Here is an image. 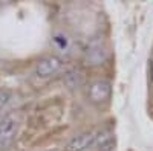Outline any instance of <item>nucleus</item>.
<instances>
[{"label": "nucleus", "mask_w": 153, "mask_h": 151, "mask_svg": "<svg viewBox=\"0 0 153 151\" xmlns=\"http://www.w3.org/2000/svg\"><path fill=\"white\" fill-rule=\"evenodd\" d=\"M97 134L94 131H86L78 136L72 137V139L66 144L65 150L66 151H87V148H91L95 144Z\"/></svg>", "instance_id": "obj_4"}, {"label": "nucleus", "mask_w": 153, "mask_h": 151, "mask_svg": "<svg viewBox=\"0 0 153 151\" xmlns=\"http://www.w3.org/2000/svg\"><path fill=\"white\" fill-rule=\"evenodd\" d=\"M54 43H55L57 47H60V49H68V38H66V37H63V35L54 37Z\"/></svg>", "instance_id": "obj_9"}, {"label": "nucleus", "mask_w": 153, "mask_h": 151, "mask_svg": "<svg viewBox=\"0 0 153 151\" xmlns=\"http://www.w3.org/2000/svg\"><path fill=\"white\" fill-rule=\"evenodd\" d=\"M61 66H63V63L58 57L48 55L35 64V73L40 78H49V77H52V75H55L61 69Z\"/></svg>", "instance_id": "obj_3"}, {"label": "nucleus", "mask_w": 153, "mask_h": 151, "mask_svg": "<svg viewBox=\"0 0 153 151\" xmlns=\"http://www.w3.org/2000/svg\"><path fill=\"white\" fill-rule=\"evenodd\" d=\"M106 57H107V52L103 47V44L94 41L89 44V47L84 52V63L87 66H98V64H103Z\"/></svg>", "instance_id": "obj_5"}, {"label": "nucleus", "mask_w": 153, "mask_h": 151, "mask_svg": "<svg viewBox=\"0 0 153 151\" xmlns=\"http://www.w3.org/2000/svg\"><path fill=\"white\" fill-rule=\"evenodd\" d=\"M63 81H65V84L69 87V89H75V87L81 85V82H83V73H81L78 69L69 70V72L65 75Z\"/></svg>", "instance_id": "obj_7"}, {"label": "nucleus", "mask_w": 153, "mask_h": 151, "mask_svg": "<svg viewBox=\"0 0 153 151\" xmlns=\"http://www.w3.org/2000/svg\"><path fill=\"white\" fill-rule=\"evenodd\" d=\"M152 80H153V64H152Z\"/></svg>", "instance_id": "obj_10"}, {"label": "nucleus", "mask_w": 153, "mask_h": 151, "mask_svg": "<svg viewBox=\"0 0 153 151\" xmlns=\"http://www.w3.org/2000/svg\"><path fill=\"white\" fill-rule=\"evenodd\" d=\"M11 96H12L11 90H8V89H3V87H0V108H2L3 105H6V104L9 102Z\"/></svg>", "instance_id": "obj_8"}, {"label": "nucleus", "mask_w": 153, "mask_h": 151, "mask_svg": "<svg viewBox=\"0 0 153 151\" xmlns=\"http://www.w3.org/2000/svg\"><path fill=\"white\" fill-rule=\"evenodd\" d=\"M97 151H113L117 147V139L112 133H100L94 144Z\"/></svg>", "instance_id": "obj_6"}, {"label": "nucleus", "mask_w": 153, "mask_h": 151, "mask_svg": "<svg viewBox=\"0 0 153 151\" xmlns=\"http://www.w3.org/2000/svg\"><path fill=\"white\" fill-rule=\"evenodd\" d=\"M19 130V122L14 115H5L0 118V147L12 142Z\"/></svg>", "instance_id": "obj_2"}, {"label": "nucleus", "mask_w": 153, "mask_h": 151, "mask_svg": "<svg viewBox=\"0 0 153 151\" xmlns=\"http://www.w3.org/2000/svg\"><path fill=\"white\" fill-rule=\"evenodd\" d=\"M110 93H112V85L106 80H97L89 84V89H87V98L94 104L106 102L110 98Z\"/></svg>", "instance_id": "obj_1"}]
</instances>
